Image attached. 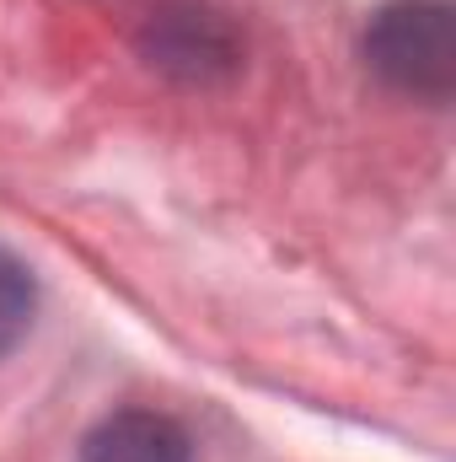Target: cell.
Listing matches in <instances>:
<instances>
[{"instance_id": "1", "label": "cell", "mask_w": 456, "mask_h": 462, "mask_svg": "<svg viewBox=\"0 0 456 462\" xmlns=\"http://www.w3.org/2000/svg\"><path fill=\"white\" fill-rule=\"evenodd\" d=\"M370 65L419 97H446L456 76V32H451V5L441 0H403L376 16L365 32Z\"/></svg>"}, {"instance_id": "3", "label": "cell", "mask_w": 456, "mask_h": 462, "mask_svg": "<svg viewBox=\"0 0 456 462\" xmlns=\"http://www.w3.org/2000/svg\"><path fill=\"white\" fill-rule=\"evenodd\" d=\"M32 307H38V285L27 263L0 247V355L22 345V334L32 328Z\"/></svg>"}, {"instance_id": "2", "label": "cell", "mask_w": 456, "mask_h": 462, "mask_svg": "<svg viewBox=\"0 0 456 462\" xmlns=\"http://www.w3.org/2000/svg\"><path fill=\"white\" fill-rule=\"evenodd\" d=\"M81 462H188V436L167 414L123 409L87 436Z\"/></svg>"}]
</instances>
